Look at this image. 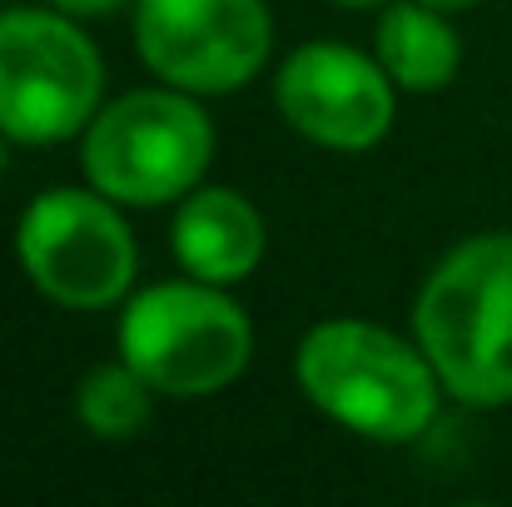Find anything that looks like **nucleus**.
Returning <instances> with one entry per match:
<instances>
[{
  "label": "nucleus",
  "instance_id": "nucleus-1",
  "mask_svg": "<svg viewBox=\"0 0 512 507\" xmlns=\"http://www.w3.org/2000/svg\"><path fill=\"white\" fill-rule=\"evenodd\" d=\"M294 378L329 423L383 448L418 443L448 398L423 343L373 319H319L294 348Z\"/></svg>",
  "mask_w": 512,
  "mask_h": 507
},
{
  "label": "nucleus",
  "instance_id": "nucleus-2",
  "mask_svg": "<svg viewBox=\"0 0 512 507\" xmlns=\"http://www.w3.org/2000/svg\"><path fill=\"white\" fill-rule=\"evenodd\" d=\"M413 338L463 408L512 403V229L453 244L413 299Z\"/></svg>",
  "mask_w": 512,
  "mask_h": 507
},
{
  "label": "nucleus",
  "instance_id": "nucleus-3",
  "mask_svg": "<svg viewBox=\"0 0 512 507\" xmlns=\"http://www.w3.org/2000/svg\"><path fill=\"white\" fill-rule=\"evenodd\" d=\"M120 358L160 398H214L234 388L254 358V324L224 284L194 274L150 284L120 304Z\"/></svg>",
  "mask_w": 512,
  "mask_h": 507
},
{
  "label": "nucleus",
  "instance_id": "nucleus-4",
  "mask_svg": "<svg viewBox=\"0 0 512 507\" xmlns=\"http://www.w3.org/2000/svg\"><path fill=\"white\" fill-rule=\"evenodd\" d=\"M214 165V120L199 95L174 85H145L95 110L80 135L85 184L125 209L179 204Z\"/></svg>",
  "mask_w": 512,
  "mask_h": 507
},
{
  "label": "nucleus",
  "instance_id": "nucleus-5",
  "mask_svg": "<svg viewBox=\"0 0 512 507\" xmlns=\"http://www.w3.org/2000/svg\"><path fill=\"white\" fill-rule=\"evenodd\" d=\"M105 105V60L90 30L55 5L0 10V130L25 145L80 140Z\"/></svg>",
  "mask_w": 512,
  "mask_h": 507
},
{
  "label": "nucleus",
  "instance_id": "nucleus-6",
  "mask_svg": "<svg viewBox=\"0 0 512 507\" xmlns=\"http://www.w3.org/2000/svg\"><path fill=\"white\" fill-rule=\"evenodd\" d=\"M15 259L30 289L70 314L125 304L140 274V244L125 219V204H115L95 184L40 189L20 209Z\"/></svg>",
  "mask_w": 512,
  "mask_h": 507
},
{
  "label": "nucleus",
  "instance_id": "nucleus-7",
  "mask_svg": "<svg viewBox=\"0 0 512 507\" xmlns=\"http://www.w3.org/2000/svg\"><path fill=\"white\" fill-rule=\"evenodd\" d=\"M140 65L199 100L234 95L274 60L269 0H135Z\"/></svg>",
  "mask_w": 512,
  "mask_h": 507
},
{
  "label": "nucleus",
  "instance_id": "nucleus-8",
  "mask_svg": "<svg viewBox=\"0 0 512 507\" xmlns=\"http://www.w3.org/2000/svg\"><path fill=\"white\" fill-rule=\"evenodd\" d=\"M398 85L378 55L343 40H304L274 70V110L279 120L339 155H368L393 135Z\"/></svg>",
  "mask_w": 512,
  "mask_h": 507
},
{
  "label": "nucleus",
  "instance_id": "nucleus-9",
  "mask_svg": "<svg viewBox=\"0 0 512 507\" xmlns=\"http://www.w3.org/2000/svg\"><path fill=\"white\" fill-rule=\"evenodd\" d=\"M170 249L184 274L234 289V284H244L259 269V259L269 249V229H264L259 204H249L239 189L194 184L174 204Z\"/></svg>",
  "mask_w": 512,
  "mask_h": 507
},
{
  "label": "nucleus",
  "instance_id": "nucleus-10",
  "mask_svg": "<svg viewBox=\"0 0 512 507\" xmlns=\"http://www.w3.org/2000/svg\"><path fill=\"white\" fill-rule=\"evenodd\" d=\"M373 55L403 95H438L458 80L463 40L448 10H433L423 0H388L373 30Z\"/></svg>",
  "mask_w": 512,
  "mask_h": 507
},
{
  "label": "nucleus",
  "instance_id": "nucleus-11",
  "mask_svg": "<svg viewBox=\"0 0 512 507\" xmlns=\"http://www.w3.org/2000/svg\"><path fill=\"white\" fill-rule=\"evenodd\" d=\"M155 398L160 393L125 358H115V363H95L90 373H80V383H75V418L100 443H130V438H140L150 428Z\"/></svg>",
  "mask_w": 512,
  "mask_h": 507
},
{
  "label": "nucleus",
  "instance_id": "nucleus-12",
  "mask_svg": "<svg viewBox=\"0 0 512 507\" xmlns=\"http://www.w3.org/2000/svg\"><path fill=\"white\" fill-rule=\"evenodd\" d=\"M45 5H55V10H65V15H75V20H100V15H115V10H130L135 0H45Z\"/></svg>",
  "mask_w": 512,
  "mask_h": 507
},
{
  "label": "nucleus",
  "instance_id": "nucleus-13",
  "mask_svg": "<svg viewBox=\"0 0 512 507\" xmlns=\"http://www.w3.org/2000/svg\"><path fill=\"white\" fill-rule=\"evenodd\" d=\"M423 5H433V10H448V15H458V10H473L478 0H423Z\"/></svg>",
  "mask_w": 512,
  "mask_h": 507
},
{
  "label": "nucleus",
  "instance_id": "nucleus-14",
  "mask_svg": "<svg viewBox=\"0 0 512 507\" xmlns=\"http://www.w3.org/2000/svg\"><path fill=\"white\" fill-rule=\"evenodd\" d=\"M334 5H343V10H383L388 0H334Z\"/></svg>",
  "mask_w": 512,
  "mask_h": 507
},
{
  "label": "nucleus",
  "instance_id": "nucleus-15",
  "mask_svg": "<svg viewBox=\"0 0 512 507\" xmlns=\"http://www.w3.org/2000/svg\"><path fill=\"white\" fill-rule=\"evenodd\" d=\"M10 145H15V140L0 130V174H5V165H10Z\"/></svg>",
  "mask_w": 512,
  "mask_h": 507
}]
</instances>
